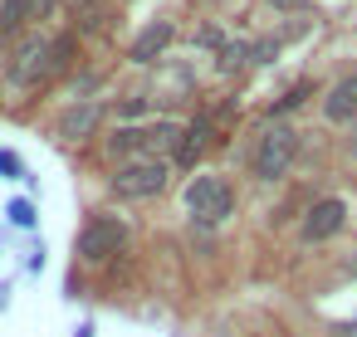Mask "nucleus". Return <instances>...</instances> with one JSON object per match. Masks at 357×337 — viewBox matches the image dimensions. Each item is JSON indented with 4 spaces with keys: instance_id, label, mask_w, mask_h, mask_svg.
Masks as SVG:
<instances>
[{
    "instance_id": "f257e3e1",
    "label": "nucleus",
    "mask_w": 357,
    "mask_h": 337,
    "mask_svg": "<svg viewBox=\"0 0 357 337\" xmlns=\"http://www.w3.org/2000/svg\"><path fill=\"white\" fill-rule=\"evenodd\" d=\"M181 132L176 123H142V127H118L108 137V152L113 157H128V162H162V152H176L181 147Z\"/></svg>"
},
{
    "instance_id": "f03ea898",
    "label": "nucleus",
    "mask_w": 357,
    "mask_h": 337,
    "mask_svg": "<svg viewBox=\"0 0 357 337\" xmlns=\"http://www.w3.org/2000/svg\"><path fill=\"white\" fill-rule=\"evenodd\" d=\"M64 49H69V40H45V35H30V40H20V49H15V59H10V84L15 88H35L45 74H54L59 64H64Z\"/></svg>"
},
{
    "instance_id": "7ed1b4c3",
    "label": "nucleus",
    "mask_w": 357,
    "mask_h": 337,
    "mask_svg": "<svg viewBox=\"0 0 357 337\" xmlns=\"http://www.w3.org/2000/svg\"><path fill=\"white\" fill-rule=\"evenodd\" d=\"M181 201H186V215H191L196 225H206V230L225 225L230 210H235V191H230L225 176H191Z\"/></svg>"
},
{
    "instance_id": "20e7f679",
    "label": "nucleus",
    "mask_w": 357,
    "mask_h": 337,
    "mask_svg": "<svg viewBox=\"0 0 357 337\" xmlns=\"http://www.w3.org/2000/svg\"><path fill=\"white\" fill-rule=\"evenodd\" d=\"M294 157H298V132H294L289 123H269V127L259 132V142H255L250 166H255L259 181H279V176L294 166Z\"/></svg>"
},
{
    "instance_id": "39448f33",
    "label": "nucleus",
    "mask_w": 357,
    "mask_h": 337,
    "mask_svg": "<svg viewBox=\"0 0 357 337\" xmlns=\"http://www.w3.org/2000/svg\"><path fill=\"white\" fill-rule=\"evenodd\" d=\"M167 186V162H128V166H118V176H113V191L123 196V201H147V196H157Z\"/></svg>"
},
{
    "instance_id": "423d86ee",
    "label": "nucleus",
    "mask_w": 357,
    "mask_h": 337,
    "mask_svg": "<svg viewBox=\"0 0 357 337\" xmlns=\"http://www.w3.org/2000/svg\"><path fill=\"white\" fill-rule=\"evenodd\" d=\"M123 240H128V225L113 220V215H98V220H89L84 235H79V254H84L89 264H103V259H113V254L123 249Z\"/></svg>"
},
{
    "instance_id": "0eeeda50",
    "label": "nucleus",
    "mask_w": 357,
    "mask_h": 337,
    "mask_svg": "<svg viewBox=\"0 0 357 337\" xmlns=\"http://www.w3.org/2000/svg\"><path fill=\"white\" fill-rule=\"evenodd\" d=\"M342 220H347V205L337 201V196H323V201H313V210L303 215V240H333L337 230H342Z\"/></svg>"
},
{
    "instance_id": "6e6552de",
    "label": "nucleus",
    "mask_w": 357,
    "mask_h": 337,
    "mask_svg": "<svg viewBox=\"0 0 357 337\" xmlns=\"http://www.w3.org/2000/svg\"><path fill=\"white\" fill-rule=\"evenodd\" d=\"M323 118H328V123H352V118H357V74H347L342 84L328 88V98H323Z\"/></svg>"
},
{
    "instance_id": "1a4fd4ad",
    "label": "nucleus",
    "mask_w": 357,
    "mask_h": 337,
    "mask_svg": "<svg viewBox=\"0 0 357 337\" xmlns=\"http://www.w3.org/2000/svg\"><path fill=\"white\" fill-rule=\"evenodd\" d=\"M172 35H176V30H172V20L147 25V30L137 35V45H132V59H137V64H152V54H162V49L172 45Z\"/></svg>"
},
{
    "instance_id": "9d476101",
    "label": "nucleus",
    "mask_w": 357,
    "mask_h": 337,
    "mask_svg": "<svg viewBox=\"0 0 357 337\" xmlns=\"http://www.w3.org/2000/svg\"><path fill=\"white\" fill-rule=\"evenodd\" d=\"M93 123H98V108H93V103H84V108H69V113L59 118V132H64V137H89V132H93Z\"/></svg>"
},
{
    "instance_id": "9b49d317",
    "label": "nucleus",
    "mask_w": 357,
    "mask_h": 337,
    "mask_svg": "<svg viewBox=\"0 0 357 337\" xmlns=\"http://www.w3.org/2000/svg\"><path fill=\"white\" fill-rule=\"evenodd\" d=\"M30 10H35V0H6V6H0V40H10L30 20Z\"/></svg>"
},
{
    "instance_id": "f8f14e48",
    "label": "nucleus",
    "mask_w": 357,
    "mask_h": 337,
    "mask_svg": "<svg viewBox=\"0 0 357 337\" xmlns=\"http://www.w3.org/2000/svg\"><path fill=\"white\" fill-rule=\"evenodd\" d=\"M206 137H211V123H191V127L181 132V162H196V157L206 152Z\"/></svg>"
},
{
    "instance_id": "ddd939ff",
    "label": "nucleus",
    "mask_w": 357,
    "mask_h": 337,
    "mask_svg": "<svg viewBox=\"0 0 357 337\" xmlns=\"http://www.w3.org/2000/svg\"><path fill=\"white\" fill-rule=\"evenodd\" d=\"M269 6H274V10H303L308 0H269Z\"/></svg>"
},
{
    "instance_id": "4468645a",
    "label": "nucleus",
    "mask_w": 357,
    "mask_h": 337,
    "mask_svg": "<svg viewBox=\"0 0 357 337\" xmlns=\"http://www.w3.org/2000/svg\"><path fill=\"white\" fill-rule=\"evenodd\" d=\"M337 337H357V322H342V327H337Z\"/></svg>"
},
{
    "instance_id": "2eb2a0df",
    "label": "nucleus",
    "mask_w": 357,
    "mask_h": 337,
    "mask_svg": "<svg viewBox=\"0 0 357 337\" xmlns=\"http://www.w3.org/2000/svg\"><path fill=\"white\" fill-rule=\"evenodd\" d=\"M54 6H59V0H35V10H40V15H45V10H54Z\"/></svg>"
},
{
    "instance_id": "dca6fc26",
    "label": "nucleus",
    "mask_w": 357,
    "mask_h": 337,
    "mask_svg": "<svg viewBox=\"0 0 357 337\" xmlns=\"http://www.w3.org/2000/svg\"><path fill=\"white\" fill-rule=\"evenodd\" d=\"M347 274H352V279H357V254H347Z\"/></svg>"
},
{
    "instance_id": "f3484780",
    "label": "nucleus",
    "mask_w": 357,
    "mask_h": 337,
    "mask_svg": "<svg viewBox=\"0 0 357 337\" xmlns=\"http://www.w3.org/2000/svg\"><path fill=\"white\" fill-rule=\"evenodd\" d=\"M79 6H98V0H79Z\"/></svg>"
}]
</instances>
